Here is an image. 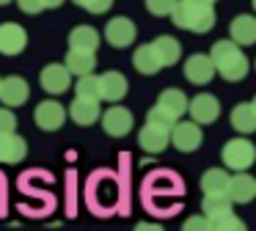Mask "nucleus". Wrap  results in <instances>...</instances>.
Wrapping results in <instances>:
<instances>
[{
  "label": "nucleus",
  "instance_id": "nucleus-1",
  "mask_svg": "<svg viewBox=\"0 0 256 231\" xmlns=\"http://www.w3.org/2000/svg\"><path fill=\"white\" fill-rule=\"evenodd\" d=\"M215 6L210 0H176L171 11V22L190 33H206L215 28Z\"/></svg>",
  "mask_w": 256,
  "mask_h": 231
},
{
  "label": "nucleus",
  "instance_id": "nucleus-20",
  "mask_svg": "<svg viewBox=\"0 0 256 231\" xmlns=\"http://www.w3.org/2000/svg\"><path fill=\"white\" fill-rule=\"evenodd\" d=\"M152 50H154L160 66H174L182 58V47H179V42L174 36H157L154 42H152Z\"/></svg>",
  "mask_w": 256,
  "mask_h": 231
},
{
  "label": "nucleus",
  "instance_id": "nucleus-5",
  "mask_svg": "<svg viewBox=\"0 0 256 231\" xmlns=\"http://www.w3.org/2000/svg\"><path fill=\"white\" fill-rule=\"evenodd\" d=\"M188 113L193 118V124H212L220 118V102L212 94H198V96L188 99Z\"/></svg>",
  "mask_w": 256,
  "mask_h": 231
},
{
  "label": "nucleus",
  "instance_id": "nucleus-31",
  "mask_svg": "<svg viewBox=\"0 0 256 231\" xmlns=\"http://www.w3.org/2000/svg\"><path fill=\"white\" fill-rule=\"evenodd\" d=\"M72 3L86 8V11H91V14H105V11H110L113 0H72Z\"/></svg>",
  "mask_w": 256,
  "mask_h": 231
},
{
  "label": "nucleus",
  "instance_id": "nucleus-4",
  "mask_svg": "<svg viewBox=\"0 0 256 231\" xmlns=\"http://www.w3.org/2000/svg\"><path fill=\"white\" fill-rule=\"evenodd\" d=\"M201 126L193 121H176L168 132V143H174L176 152H196L201 146Z\"/></svg>",
  "mask_w": 256,
  "mask_h": 231
},
{
  "label": "nucleus",
  "instance_id": "nucleus-29",
  "mask_svg": "<svg viewBox=\"0 0 256 231\" xmlns=\"http://www.w3.org/2000/svg\"><path fill=\"white\" fill-rule=\"evenodd\" d=\"M210 226H212V231H248L237 214H226V218L215 220V223H210Z\"/></svg>",
  "mask_w": 256,
  "mask_h": 231
},
{
  "label": "nucleus",
  "instance_id": "nucleus-3",
  "mask_svg": "<svg viewBox=\"0 0 256 231\" xmlns=\"http://www.w3.org/2000/svg\"><path fill=\"white\" fill-rule=\"evenodd\" d=\"M220 157L226 162V168L242 174V170H248L256 162V146L250 140H245V138H234V140H226Z\"/></svg>",
  "mask_w": 256,
  "mask_h": 231
},
{
  "label": "nucleus",
  "instance_id": "nucleus-40",
  "mask_svg": "<svg viewBox=\"0 0 256 231\" xmlns=\"http://www.w3.org/2000/svg\"><path fill=\"white\" fill-rule=\"evenodd\" d=\"M210 3H212V6H215V0H210Z\"/></svg>",
  "mask_w": 256,
  "mask_h": 231
},
{
  "label": "nucleus",
  "instance_id": "nucleus-27",
  "mask_svg": "<svg viewBox=\"0 0 256 231\" xmlns=\"http://www.w3.org/2000/svg\"><path fill=\"white\" fill-rule=\"evenodd\" d=\"M74 94L78 99H88V102H100V74H83L74 82Z\"/></svg>",
  "mask_w": 256,
  "mask_h": 231
},
{
  "label": "nucleus",
  "instance_id": "nucleus-32",
  "mask_svg": "<svg viewBox=\"0 0 256 231\" xmlns=\"http://www.w3.org/2000/svg\"><path fill=\"white\" fill-rule=\"evenodd\" d=\"M14 130H17V116L8 108H0V135H8Z\"/></svg>",
  "mask_w": 256,
  "mask_h": 231
},
{
  "label": "nucleus",
  "instance_id": "nucleus-15",
  "mask_svg": "<svg viewBox=\"0 0 256 231\" xmlns=\"http://www.w3.org/2000/svg\"><path fill=\"white\" fill-rule=\"evenodd\" d=\"M226 198H228L232 204H248V201H254V198H256L254 176H248V174H234V176H228Z\"/></svg>",
  "mask_w": 256,
  "mask_h": 231
},
{
  "label": "nucleus",
  "instance_id": "nucleus-30",
  "mask_svg": "<svg viewBox=\"0 0 256 231\" xmlns=\"http://www.w3.org/2000/svg\"><path fill=\"white\" fill-rule=\"evenodd\" d=\"M174 6H176V0H146V8L154 16H171Z\"/></svg>",
  "mask_w": 256,
  "mask_h": 231
},
{
  "label": "nucleus",
  "instance_id": "nucleus-10",
  "mask_svg": "<svg viewBox=\"0 0 256 231\" xmlns=\"http://www.w3.org/2000/svg\"><path fill=\"white\" fill-rule=\"evenodd\" d=\"M135 22L130 20V16H116V20H110L105 25V42L113 44V47H130V44L135 42Z\"/></svg>",
  "mask_w": 256,
  "mask_h": 231
},
{
  "label": "nucleus",
  "instance_id": "nucleus-8",
  "mask_svg": "<svg viewBox=\"0 0 256 231\" xmlns=\"http://www.w3.org/2000/svg\"><path fill=\"white\" fill-rule=\"evenodd\" d=\"M127 91H130V82L122 72H105V74H100V102L116 104L127 96Z\"/></svg>",
  "mask_w": 256,
  "mask_h": 231
},
{
  "label": "nucleus",
  "instance_id": "nucleus-6",
  "mask_svg": "<svg viewBox=\"0 0 256 231\" xmlns=\"http://www.w3.org/2000/svg\"><path fill=\"white\" fill-rule=\"evenodd\" d=\"M30 96V88H28V80H22L20 74H12V77H0V102L3 108H20L25 104Z\"/></svg>",
  "mask_w": 256,
  "mask_h": 231
},
{
  "label": "nucleus",
  "instance_id": "nucleus-41",
  "mask_svg": "<svg viewBox=\"0 0 256 231\" xmlns=\"http://www.w3.org/2000/svg\"><path fill=\"white\" fill-rule=\"evenodd\" d=\"M254 66H256V60H254Z\"/></svg>",
  "mask_w": 256,
  "mask_h": 231
},
{
  "label": "nucleus",
  "instance_id": "nucleus-2",
  "mask_svg": "<svg viewBox=\"0 0 256 231\" xmlns=\"http://www.w3.org/2000/svg\"><path fill=\"white\" fill-rule=\"evenodd\" d=\"M210 60H212V66H215V74H220L223 80H228V82H240L248 74V66H250L248 58L242 55V47H237L234 42H226V38L212 44Z\"/></svg>",
  "mask_w": 256,
  "mask_h": 231
},
{
  "label": "nucleus",
  "instance_id": "nucleus-25",
  "mask_svg": "<svg viewBox=\"0 0 256 231\" xmlns=\"http://www.w3.org/2000/svg\"><path fill=\"white\" fill-rule=\"evenodd\" d=\"M232 126L240 135L256 132V116H254V110H250V102H240L237 108L232 110Z\"/></svg>",
  "mask_w": 256,
  "mask_h": 231
},
{
  "label": "nucleus",
  "instance_id": "nucleus-28",
  "mask_svg": "<svg viewBox=\"0 0 256 231\" xmlns=\"http://www.w3.org/2000/svg\"><path fill=\"white\" fill-rule=\"evenodd\" d=\"M146 124H152V126H157V130H166V132H171V126L176 124V118H171V116L166 113L162 108H149V113H146Z\"/></svg>",
  "mask_w": 256,
  "mask_h": 231
},
{
  "label": "nucleus",
  "instance_id": "nucleus-23",
  "mask_svg": "<svg viewBox=\"0 0 256 231\" xmlns=\"http://www.w3.org/2000/svg\"><path fill=\"white\" fill-rule=\"evenodd\" d=\"M226 187H228V174L223 168H210L201 176V190H204V196H226Z\"/></svg>",
  "mask_w": 256,
  "mask_h": 231
},
{
  "label": "nucleus",
  "instance_id": "nucleus-18",
  "mask_svg": "<svg viewBox=\"0 0 256 231\" xmlns=\"http://www.w3.org/2000/svg\"><path fill=\"white\" fill-rule=\"evenodd\" d=\"M157 108H162L171 118H176V121H182V116L188 113V96H184L179 88H166V91L157 96Z\"/></svg>",
  "mask_w": 256,
  "mask_h": 231
},
{
  "label": "nucleus",
  "instance_id": "nucleus-26",
  "mask_svg": "<svg viewBox=\"0 0 256 231\" xmlns=\"http://www.w3.org/2000/svg\"><path fill=\"white\" fill-rule=\"evenodd\" d=\"M232 206H234V204L228 201L226 196H204V218L210 220V223L226 218V214H234Z\"/></svg>",
  "mask_w": 256,
  "mask_h": 231
},
{
  "label": "nucleus",
  "instance_id": "nucleus-38",
  "mask_svg": "<svg viewBox=\"0 0 256 231\" xmlns=\"http://www.w3.org/2000/svg\"><path fill=\"white\" fill-rule=\"evenodd\" d=\"M8 3H12V0H0V6H8Z\"/></svg>",
  "mask_w": 256,
  "mask_h": 231
},
{
  "label": "nucleus",
  "instance_id": "nucleus-33",
  "mask_svg": "<svg viewBox=\"0 0 256 231\" xmlns=\"http://www.w3.org/2000/svg\"><path fill=\"white\" fill-rule=\"evenodd\" d=\"M182 231H212V226L204 214H193V218H188L182 223Z\"/></svg>",
  "mask_w": 256,
  "mask_h": 231
},
{
  "label": "nucleus",
  "instance_id": "nucleus-13",
  "mask_svg": "<svg viewBox=\"0 0 256 231\" xmlns=\"http://www.w3.org/2000/svg\"><path fill=\"white\" fill-rule=\"evenodd\" d=\"M184 77H188L193 86H206V82L215 77V66H212L210 55L204 52H196L184 60Z\"/></svg>",
  "mask_w": 256,
  "mask_h": 231
},
{
  "label": "nucleus",
  "instance_id": "nucleus-36",
  "mask_svg": "<svg viewBox=\"0 0 256 231\" xmlns=\"http://www.w3.org/2000/svg\"><path fill=\"white\" fill-rule=\"evenodd\" d=\"M42 6L44 8H58V6H64V0H42Z\"/></svg>",
  "mask_w": 256,
  "mask_h": 231
},
{
  "label": "nucleus",
  "instance_id": "nucleus-9",
  "mask_svg": "<svg viewBox=\"0 0 256 231\" xmlns=\"http://www.w3.org/2000/svg\"><path fill=\"white\" fill-rule=\"evenodd\" d=\"M100 118H102V130H105L110 138H124L135 124L132 113H130L127 108H108Z\"/></svg>",
  "mask_w": 256,
  "mask_h": 231
},
{
  "label": "nucleus",
  "instance_id": "nucleus-14",
  "mask_svg": "<svg viewBox=\"0 0 256 231\" xmlns=\"http://www.w3.org/2000/svg\"><path fill=\"white\" fill-rule=\"evenodd\" d=\"M228 42H234L237 47H250L256 44V16L254 14H237L232 20V28H228Z\"/></svg>",
  "mask_w": 256,
  "mask_h": 231
},
{
  "label": "nucleus",
  "instance_id": "nucleus-17",
  "mask_svg": "<svg viewBox=\"0 0 256 231\" xmlns=\"http://www.w3.org/2000/svg\"><path fill=\"white\" fill-rule=\"evenodd\" d=\"M96 66V52H83V50H69L66 58H64V69L74 77L83 74H94Z\"/></svg>",
  "mask_w": 256,
  "mask_h": 231
},
{
  "label": "nucleus",
  "instance_id": "nucleus-42",
  "mask_svg": "<svg viewBox=\"0 0 256 231\" xmlns=\"http://www.w3.org/2000/svg\"><path fill=\"white\" fill-rule=\"evenodd\" d=\"M254 184H256V179H254Z\"/></svg>",
  "mask_w": 256,
  "mask_h": 231
},
{
  "label": "nucleus",
  "instance_id": "nucleus-22",
  "mask_svg": "<svg viewBox=\"0 0 256 231\" xmlns=\"http://www.w3.org/2000/svg\"><path fill=\"white\" fill-rule=\"evenodd\" d=\"M138 143H140L144 152L160 154V152H166V146H168V132L157 130V126H152V124H144V130L138 132Z\"/></svg>",
  "mask_w": 256,
  "mask_h": 231
},
{
  "label": "nucleus",
  "instance_id": "nucleus-34",
  "mask_svg": "<svg viewBox=\"0 0 256 231\" xmlns=\"http://www.w3.org/2000/svg\"><path fill=\"white\" fill-rule=\"evenodd\" d=\"M20 11H25V14H39V11H44V6H42V0H17Z\"/></svg>",
  "mask_w": 256,
  "mask_h": 231
},
{
  "label": "nucleus",
  "instance_id": "nucleus-19",
  "mask_svg": "<svg viewBox=\"0 0 256 231\" xmlns=\"http://www.w3.org/2000/svg\"><path fill=\"white\" fill-rule=\"evenodd\" d=\"M69 50H83V52H96L100 50V33L91 25H78L69 30Z\"/></svg>",
  "mask_w": 256,
  "mask_h": 231
},
{
  "label": "nucleus",
  "instance_id": "nucleus-11",
  "mask_svg": "<svg viewBox=\"0 0 256 231\" xmlns=\"http://www.w3.org/2000/svg\"><path fill=\"white\" fill-rule=\"evenodd\" d=\"M28 44V33L17 22H3L0 25V52L3 55H20Z\"/></svg>",
  "mask_w": 256,
  "mask_h": 231
},
{
  "label": "nucleus",
  "instance_id": "nucleus-24",
  "mask_svg": "<svg viewBox=\"0 0 256 231\" xmlns=\"http://www.w3.org/2000/svg\"><path fill=\"white\" fill-rule=\"evenodd\" d=\"M132 66L140 72V74H157V72L162 69L160 60H157V55H154V50H152V44H140V47L135 50Z\"/></svg>",
  "mask_w": 256,
  "mask_h": 231
},
{
  "label": "nucleus",
  "instance_id": "nucleus-39",
  "mask_svg": "<svg viewBox=\"0 0 256 231\" xmlns=\"http://www.w3.org/2000/svg\"><path fill=\"white\" fill-rule=\"evenodd\" d=\"M254 11H256V0H254Z\"/></svg>",
  "mask_w": 256,
  "mask_h": 231
},
{
  "label": "nucleus",
  "instance_id": "nucleus-21",
  "mask_svg": "<svg viewBox=\"0 0 256 231\" xmlns=\"http://www.w3.org/2000/svg\"><path fill=\"white\" fill-rule=\"evenodd\" d=\"M66 116H72L74 124L88 126V124H96V121H100L102 110H100V102H88V99H74Z\"/></svg>",
  "mask_w": 256,
  "mask_h": 231
},
{
  "label": "nucleus",
  "instance_id": "nucleus-12",
  "mask_svg": "<svg viewBox=\"0 0 256 231\" xmlns=\"http://www.w3.org/2000/svg\"><path fill=\"white\" fill-rule=\"evenodd\" d=\"M39 86L44 88L47 94H56V96H58V94L69 91V86H72V74L64 69V64H50V66L42 69Z\"/></svg>",
  "mask_w": 256,
  "mask_h": 231
},
{
  "label": "nucleus",
  "instance_id": "nucleus-37",
  "mask_svg": "<svg viewBox=\"0 0 256 231\" xmlns=\"http://www.w3.org/2000/svg\"><path fill=\"white\" fill-rule=\"evenodd\" d=\"M250 110H254V116H256V96H254V102H250Z\"/></svg>",
  "mask_w": 256,
  "mask_h": 231
},
{
  "label": "nucleus",
  "instance_id": "nucleus-35",
  "mask_svg": "<svg viewBox=\"0 0 256 231\" xmlns=\"http://www.w3.org/2000/svg\"><path fill=\"white\" fill-rule=\"evenodd\" d=\"M135 231H162V226H157V223H138V226H135Z\"/></svg>",
  "mask_w": 256,
  "mask_h": 231
},
{
  "label": "nucleus",
  "instance_id": "nucleus-7",
  "mask_svg": "<svg viewBox=\"0 0 256 231\" xmlns=\"http://www.w3.org/2000/svg\"><path fill=\"white\" fill-rule=\"evenodd\" d=\"M64 121H66V108H64L61 102L44 99V102L36 104V124H39V130L56 132V130L64 126Z\"/></svg>",
  "mask_w": 256,
  "mask_h": 231
},
{
  "label": "nucleus",
  "instance_id": "nucleus-16",
  "mask_svg": "<svg viewBox=\"0 0 256 231\" xmlns=\"http://www.w3.org/2000/svg\"><path fill=\"white\" fill-rule=\"evenodd\" d=\"M25 154H28V143H25L17 132L0 135V162H6V165L22 162Z\"/></svg>",
  "mask_w": 256,
  "mask_h": 231
}]
</instances>
